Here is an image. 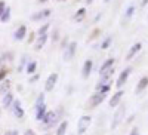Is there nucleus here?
<instances>
[{
    "mask_svg": "<svg viewBox=\"0 0 148 135\" xmlns=\"http://www.w3.org/2000/svg\"><path fill=\"white\" fill-rule=\"evenodd\" d=\"M141 48H142V45L138 42V43H135L132 48H130V51H129V54H127V56H126V59H133V56L136 55L139 51H141Z\"/></svg>",
    "mask_w": 148,
    "mask_h": 135,
    "instance_id": "14",
    "label": "nucleus"
},
{
    "mask_svg": "<svg viewBox=\"0 0 148 135\" xmlns=\"http://www.w3.org/2000/svg\"><path fill=\"white\" fill-rule=\"evenodd\" d=\"M49 15H51V9H45V10L39 12V14L33 15V19H34V21H37V19H43V18H47Z\"/></svg>",
    "mask_w": 148,
    "mask_h": 135,
    "instance_id": "18",
    "label": "nucleus"
},
{
    "mask_svg": "<svg viewBox=\"0 0 148 135\" xmlns=\"http://www.w3.org/2000/svg\"><path fill=\"white\" fill-rule=\"evenodd\" d=\"M104 2H105V3H108V2H110V0H104Z\"/></svg>",
    "mask_w": 148,
    "mask_h": 135,
    "instance_id": "39",
    "label": "nucleus"
},
{
    "mask_svg": "<svg viewBox=\"0 0 148 135\" xmlns=\"http://www.w3.org/2000/svg\"><path fill=\"white\" fill-rule=\"evenodd\" d=\"M55 122H56V113L55 112H46L43 120H42V123L46 126V128H51L55 125Z\"/></svg>",
    "mask_w": 148,
    "mask_h": 135,
    "instance_id": "6",
    "label": "nucleus"
},
{
    "mask_svg": "<svg viewBox=\"0 0 148 135\" xmlns=\"http://www.w3.org/2000/svg\"><path fill=\"white\" fill-rule=\"evenodd\" d=\"M105 94H102V92H95L92 96H90V101H89V105H90V108H95V107H98L104 100H105Z\"/></svg>",
    "mask_w": 148,
    "mask_h": 135,
    "instance_id": "3",
    "label": "nucleus"
},
{
    "mask_svg": "<svg viewBox=\"0 0 148 135\" xmlns=\"http://www.w3.org/2000/svg\"><path fill=\"white\" fill-rule=\"evenodd\" d=\"M33 40H34V33H31L30 37H28V42H33Z\"/></svg>",
    "mask_w": 148,
    "mask_h": 135,
    "instance_id": "35",
    "label": "nucleus"
},
{
    "mask_svg": "<svg viewBox=\"0 0 148 135\" xmlns=\"http://www.w3.org/2000/svg\"><path fill=\"white\" fill-rule=\"evenodd\" d=\"M92 68H93V61L92 59H86L84 64H83V68H82V76L84 79H88L92 73Z\"/></svg>",
    "mask_w": 148,
    "mask_h": 135,
    "instance_id": "8",
    "label": "nucleus"
},
{
    "mask_svg": "<svg viewBox=\"0 0 148 135\" xmlns=\"http://www.w3.org/2000/svg\"><path fill=\"white\" fill-rule=\"evenodd\" d=\"M9 88H10V82H9V80H6V82H3L2 86H0V92L6 94V92H9Z\"/></svg>",
    "mask_w": 148,
    "mask_h": 135,
    "instance_id": "25",
    "label": "nucleus"
},
{
    "mask_svg": "<svg viewBox=\"0 0 148 135\" xmlns=\"http://www.w3.org/2000/svg\"><path fill=\"white\" fill-rule=\"evenodd\" d=\"M67 128H68V122H67V120L61 122V125H59V126H58V129H56V135H65Z\"/></svg>",
    "mask_w": 148,
    "mask_h": 135,
    "instance_id": "20",
    "label": "nucleus"
},
{
    "mask_svg": "<svg viewBox=\"0 0 148 135\" xmlns=\"http://www.w3.org/2000/svg\"><path fill=\"white\" fill-rule=\"evenodd\" d=\"M9 19H10V8H9V6H6L5 12L2 14V17H0V21H2V22H8Z\"/></svg>",
    "mask_w": 148,
    "mask_h": 135,
    "instance_id": "22",
    "label": "nucleus"
},
{
    "mask_svg": "<svg viewBox=\"0 0 148 135\" xmlns=\"http://www.w3.org/2000/svg\"><path fill=\"white\" fill-rule=\"evenodd\" d=\"M10 108L14 110V114H15L18 119H22L24 114H25V113H24V110H22V107H21V101H19V100H14Z\"/></svg>",
    "mask_w": 148,
    "mask_h": 135,
    "instance_id": "9",
    "label": "nucleus"
},
{
    "mask_svg": "<svg viewBox=\"0 0 148 135\" xmlns=\"http://www.w3.org/2000/svg\"><path fill=\"white\" fill-rule=\"evenodd\" d=\"M46 42H47V34L39 36V39H37V42H36V45H34V49H36V51H40V49L46 45Z\"/></svg>",
    "mask_w": 148,
    "mask_h": 135,
    "instance_id": "15",
    "label": "nucleus"
},
{
    "mask_svg": "<svg viewBox=\"0 0 148 135\" xmlns=\"http://www.w3.org/2000/svg\"><path fill=\"white\" fill-rule=\"evenodd\" d=\"M36 70H37V63L36 61H30V63L27 64V73L28 74H34Z\"/></svg>",
    "mask_w": 148,
    "mask_h": 135,
    "instance_id": "21",
    "label": "nucleus"
},
{
    "mask_svg": "<svg viewBox=\"0 0 148 135\" xmlns=\"http://www.w3.org/2000/svg\"><path fill=\"white\" fill-rule=\"evenodd\" d=\"M40 2H42V3H45V2H47V0H40Z\"/></svg>",
    "mask_w": 148,
    "mask_h": 135,
    "instance_id": "38",
    "label": "nucleus"
},
{
    "mask_svg": "<svg viewBox=\"0 0 148 135\" xmlns=\"http://www.w3.org/2000/svg\"><path fill=\"white\" fill-rule=\"evenodd\" d=\"M45 135H49V134H45Z\"/></svg>",
    "mask_w": 148,
    "mask_h": 135,
    "instance_id": "41",
    "label": "nucleus"
},
{
    "mask_svg": "<svg viewBox=\"0 0 148 135\" xmlns=\"http://www.w3.org/2000/svg\"><path fill=\"white\" fill-rule=\"evenodd\" d=\"M25 63H27V55H22V59H21V65L18 67V70H22V67L25 65Z\"/></svg>",
    "mask_w": 148,
    "mask_h": 135,
    "instance_id": "29",
    "label": "nucleus"
},
{
    "mask_svg": "<svg viewBox=\"0 0 148 135\" xmlns=\"http://www.w3.org/2000/svg\"><path fill=\"white\" fill-rule=\"evenodd\" d=\"M5 9H6V3L5 2H0V17H2V14L5 12Z\"/></svg>",
    "mask_w": 148,
    "mask_h": 135,
    "instance_id": "30",
    "label": "nucleus"
},
{
    "mask_svg": "<svg viewBox=\"0 0 148 135\" xmlns=\"http://www.w3.org/2000/svg\"><path fill=\"white\" fill-rule=\"evenodd\" d=\"M43 104H45V94H40L39 96H37V100H36V108L43 105Z\"/></svg>",
    "mask_w": 148,
    "mask_h": 135,
    "instance_id": "26",
    "label": "nucleus"
},
{
    "mask_svg": "<svg viewBox=\"0 0 148 135\" xmlns=\"http://www.w3.org/2000/svg\"><path fill=\"white\" fill-rule=\"evenodd\" d=\"M90 122H92V117H90V116H88V114L82 116V117L79 119V123H77V134H79V135H83L86 131L89 129Z\"/></svg>",
    "mask_w": 148,
    "mask_h": 135,
    "instance_id": "2",
    "label": "nucleus"
},
{
    "mask_svg": "<svg viewBox=\"0 0 148 135\" xmlns=\"http://www.w3.org/2000/svg\"><path fill=\"white\" fill-rule=\"evenodd\" d=\"M76 49H77V43L76 42H70L68 46L65 48V51H64V61H71L74 54H76Z\"/></svg>",
    "mask_w": 148,
    "mask_h": 135,
    "instance_id": "5",
    "label": "nucleus"
},
{
    "mask_svg": "<svg viewBox=\"0 0 148 135\" xmlns=\"http://www.w3.org/2000/svg\"><path fill=\"white\" fill-rule=\"evenodd\" d=\"M125 95V92H123L121 89H119L113 96H111V100H110V107L113 108V107H117L119 104H120V101H121V96Z\"/></svg>",
    "mask_w": 148,
    "mask_h": 135,
    "instance_id": "10",
    "label": "nucleus"
},
{
    "mask_svg": "<svg viewBox=\"0 0 148 135\" xmlns=\"http://www.w3.org/2000/svg\"><path fill=\"white\" fill-rule=\"evenodd\" d=\"M130 71H132V68H130V67H126L125 70L120 73V76H119V79H117V83H116L119 89H121L123 85L127 82V79H129V76H130Z\"/></svg>",
    "mask_w": 148,
    "mask_h": 135,
    "instance_id": "4",
    "label": "nucleus"
},
{
    "mask_svg": "<svg viewBox=\"0 0 148 135\" xmlns=\"http://www.w3.org/2000/svg\"><path fill=\"white\" fill-rule=\"evenodd\" d=\"M111 43H113V37L111 36H108V37L104 39V42L101 43V49H108L111 46Z\"/></svg>",
    "mask_w": 148,
    "mask_h": 135,
    "instance_id": "23",
    "label": "nucleus"
},
{
    "mask_svg": "<svg viewBox=\"0 0 148 135\" xmlns=\"http://www.w3.org/2000/svg\"><path fill=\"white\" fill-rule=\"evenodd\" d=\"M114 63H116V59H114V58H108V59H105V61H104V64L99 67V74H102L104 71H107V70H110V68H113V67H114Z\"/></svg>",
    "mask_w": 148,
    "mask_h": 135,
    "instance_id": "11",
    "label": "nucleus"
},
{
    "mask_svg": "<svg viewBox=\"0 0 148 135\" xmlns=\"http://www.w3.org/2000/svg\"><path fill=\"white\" fill-rule=\"evenodd\" d=\"M135 12H136V6H135V5H129L127 9L125 10V19H130Z\"/></svg>",
    "mask_w": 148,
    "mask_h": 135,
    "instance_id": "19",
    "label": "nucleus"
},
{
    "mask_svg": "<svg viewBox=\"0 0 148 135\" xmlns=\"http://www.w3.org/2000/svg\"><path fill=\"white\" fill-rule=\"evenodd\" d=\"M6 76H8V70L2 68V70H0V82H2V80H3Z\"/></svg>",
    "mask_w": 148,
    "mask_h": 135,
    "instance_id": "28",
    "label": "nucleus"
},
{
    "mask_svg": "<svg viewBox=\"0 0 148 135\" xmlns=\"http://www.w3.org/2000/svg\"><path fill=\"white\" fill-rule=\"evenodd\" d=\"M47 30H49V24H43V25L39 28V31H37V34H39V36L47 34Z\"/></svg>",
    "mask_w": 148,
    "mask_h": 135,
    "instance_id": "27",
    "label": "nucleus"
},
{
    "mask_svg": "<svg viewBox=\"0 0 148 135\" xmlns=\"http://www.w3.org/2000/svg\"><path fill=\"white\" fill-rule=\"evenodd\" d=\"M59 2H65V0H59Z\"/></svg>",
    "mask_w": 148,
    "mask_h": 135,
    "instance_id": "40",
    "label": "nucleus"
},
{
    "mask_svg": "<svg viewBox=\"0 0 148 135\" xmlns=\"http://www.w3.org/2000/svg\"><path fill=\"white\" fill-rule=\"evenodd\" d=\"M24 135H36V134H34V131L28 129V131H25V134H24Z\"/></svg>",
    "mask_w": 148,
    "mask_h": 135,
    "instance_id": "34",
    "label": "nucleus"
},
{
    "mask_svg": "<svg viewBox=\"0 0 148 135\" xmlns=\"http://www.w3.org/2000/svg\"><path fill=\"white\" fill-rule=\"evenodd\" d=\"M147 86H148V77H147V76H144V77H141V80H139V82H138V85H136V94L142 92Z\"/></svg>",
    "mask_w": 148,
    "mask_h": 135,
    "instance_id": "16",
    "label": "nucleus"
},
{
    "mask_svg": "<svg viewBox=\"0 0 148 135\" xmlns=\"http://www.w3.org/2000/svg\"><path fill=\"white\" fill-rule=\"evenodd\" d=\"M37 79H39V74H36V76H33V77L30 79V83H34V82H36Z\"/></svg>",
    "mask_w": 148,
    "mask_h": 135,
    "instance_id": "33",
    "label": "nucleus"
},
{
    "mask_svg": "<svg viewBox=\"0 0 148 135\" xmlns=\"http://www.w3.org/2000/svg\"><path fill=\"white\" fill-rule=\"evenodd\" d=\"M147 3H148V0H142V6H145Z\"/></svg>",
    "mask_w": 148,
    "mask_h": 135,
    "instance_id": "36",
    "label": "nucleus"
},
{
    "mask_svg": "<svg viewBox=\"0 0 148 135\" xmlns=\"http://www.w3.org/2000/svg\"><path fill=\"white\" fill-rule=\"evenodd\" d=\"M129 135H139V131H138V128H135V129H132Z\"/></svg>",
    "mask_w": 148,
    "mask_h": 135,
    "instance_id": "32",
    "label": "nucleus"
},
{
    "mask_svg": "<svg viewBox=\"0 0 148 135\" xmlns=\"http://www.w3.org/2000/svg\"><path fill=\"white\" fill-rule=\"evenodd\" d=\"M84 15H86V9H84V8H80V9L77 10V14L74 15V19H77V21H82Z\"/></svg>",
    "mask_w": 148,
    "mask_h": 135,
    "instance_id": "24",
    "label": "nucleus"
},
{
    "mask_svg": "<svg viewBox=\"0 0 148 135\" xmlns=\"http://www.w3.org/2000/svg\"><path fill=\"white\" fill-rule=\"evenodd\" d=\"M86 2H88V3H92V2H93V0H86Z\"/></svg>",
    "mask_w": 148,
    "mask_h": 135,
    "instance_id": "37",
    "label": "nucleus"
},
{
    "mask_svg": "<svg viewBox=\"0 0 148 135\" xmlns=\"http://www.w3.org/2000/svg\"><path fill=\"white\" fill-rule=\"evenodd\" d=\"M12 103H14V95H12L10 92H6L5 96H3V100H2V104L5 108H10L12 107Z\"/></svg>",
    "mask_w": 148,
    "mask_h": 135,
    "instance_id": "13",
    "label": "nucleus"
},
{
    "mask_svg": "<svg viewBox=\"0 0 148 135\" xmlns=\"http://www.w3.org/2000/svg\"><path fill=\"white\" fill-rule=\"evenodd\" d=\"M58 82V73H52V74H49V77L46 79V83H45V91H52L55 88V85Z\"/></svg>",
    "mask_w": 148,
    "mask_h": 135,
    "instance_id": "7",
    "label": "nucleus"
},
{
    "mask_svg": "<svg viewBox=\"0 0 148 135\" xmlns=\"http://www.w3.org/2000/svg\"><path fill=\"white\" fill-rule=\"evenodd\" d=\"M125 114H126V107H125V105H120V107L116 110V113H114L113 122H111V129H116V128L121 123L123 119H125Z\"/></svg>",
    "mask_w": 148,
    "mask_h": 135,
    "instance_id": "1",
    "label": "nucleus"
},
{
    "mask_svg": "<svg viewBox=\"0 0 148 135\" xmlns=\"http://www.w3.org/2000/svg\"><path fill=\"white\" fill-rule=\"evenodd\" d=\"M5 135H19V134H18V131H15V129H14V131H8Z\"/></svg>",
    "mask_w": 148,
    "mask_h": 135,
    "instance_id": "31",
    "label": "nucleus"
},
{
    "mask_svg": "<svg viewBox=\"0 0 148 135\" xmlns=\"http://www.w3.org/2000/svg\"><path fill=\"white\" fill-rule=\"evenodd\" d=\"M36 119L37 120H43V117H45V114H46V112H47V110H46V104H43V105H40V107H37L36 108Z\"/></svg>",
    "mask_w": 148,
    "mask_h": 135,
    "instance_id": "17",
    "label": "nucleus"
},
{
    "mask_svg": "<svg viewBox=\"0 0 148 135\" xmlns=\"http://www.w3.org/2000/svg\"><path fill=\"white\" fill-rule=\"evenodd\" d=\"M25 36H27V27L25 25H19L18 30L15 31V34H14V39L15 40H22Z\"/></svg>",
    "mask_w": 148,
    "mask_h": 135,
    "instance_id": "12",
    "label": "nucleus"
}]
</instances>
